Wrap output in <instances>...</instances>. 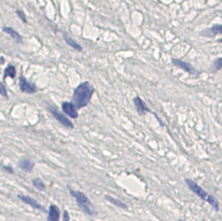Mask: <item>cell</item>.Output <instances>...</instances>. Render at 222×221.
<instances>
[{"label":"cell","mask_w":222,"mask_h":221,"mask_svg":"<svg viewBox=\"0 0 222 221\" xmlns=\"http://www.w3.org/2000/svg\"><path fill=\"white\" fill-rule=\"evenodd\" d=\"M94 93L93 86L89 81H84L75 88L72 97V103L77 110L86 107L90 103Z\"/></svg>","instance_id":"1"},{"label":"cell","mask_w":222,"mask_h":221,"mask_svg":"<svg viewBox=\"0 0 222 221\" xmlns=\"http://www.w3.org/2000/svg\"><path fill=\"white\" fill-rule=\"evenodd\" d=\"M185 183L188 184V187L191 189V191L194 192V193L197 195L199 198H202L203 201H206L207 203H209L210 205H211L212 207L214 208V210H216V211L219 210V202L217 201L216 197H214L212 195H210V194L207 193V192L205 191L203 188H200L199 185H198L196 182H194L193 180L188 179V178H186V179H185Z\"/></svg>","instance_id":"2"},{"label":"cell","mask_w":222,"mask_h":221,"mask_svg":"<svg viewBox=\"0 0 222 221\" xmlns=\"http://www.w3.org/2000/svg\"><path fill=\"white\" fill-rule=\"evenodd\" d=\"M70 193L72 194V196L74 197L75 199H76L79 208L81 209L85 213H87V215H89V216L93 215L94 213L93 205L91 204L90 199L88 198V196H87L86 194L82 193V192H80V191H75V190H72V189L70 190Z\"/></svg>","instance_id":"3"},{"label":"cell","mask_w":222,"mask_h":221,"mask_svg":"<svg viewBox=\"0 0 222 221\" xmlns=\"http://www.w3.org/2000/svg\"><path fill=\"white\" fill-rule=\"evenodd\" d=\"M50 112L59 123H61L63 126L68 129H74V124L70 121V119H68L67 117H66V115H64L63 113H61L60 110H58L56 109H54V107H51Z\"/></svg>","instance_id":"4"},{"label":"cell","mask_w":222,"mask_h":221,"mask_svg":"<svg viewBox=\"0 0 222 221\" xmlns=\"http://www.w3.org/2000/svg\"><path fill=\"white\" fill-rule=\"evenodd\" d=\"M20 89L22 92L27 93V95H33V93H36L38 88L36 87V85L29 83L24 76L20 77Z\"/></svg>","instance_id":"5"},{"label":"cell","mask_w":222,"mask_h":221,"mask_svg":"<svg viewBox=\"0 0 222 221\" xmlns=\"http://www.w3.org/2000/svg\"><path fill=\"white\" fill-rule=\"evenodd\" d=\"M62 110L64 112L66 116H70V118L76 119L78 117V112L77 109L74 106L72 102H63L62 103Z\"/></svg>","instance_id":"6"},{"label":"cell","mask_w":222,"mask_h":221,"mask_svg":"<svg viewBox=\"0 0 222 221\" xmlns=\"http://www.w3.org/2000/svg\"><path fill=\"white\" fill-rule=\"evenodd\" d=\"M133 102H134V105H136V110H138V113L140 115H145V114H147L148 112H151V110L147 107L146 103L144 102L140 97L134 98Z\"/></svg>","instance_id":"7"},{"label":"cell","mask_w":222,"mask_h":221,"mask_svg":"<svg viewBox=\"0 0 222 221\" xmlns=\"http://www.w3.org/2000/svg\"><path fill=\"white\" fill-rule=\"evenodd\" d=\"M18 198H20L22 202H24L25 204H27V205L32 206V207H34V208H36V209H39V210L44 211V206L40 205L38 202L35 201V199L32 198V197L27 196V195H22V194H20V195H18Z\"/></svg>","instance_id":"8"},{"label":"cell","mask_w":222,"mask_h":221,"mask_svg":"<svg viewBox=\"0 0 222 221\" xmlns=\"http://www.w3.org/2000/svg\"><path fill=\"white\" fill-rule=\"evenodd\" d=\"M172 63H173L176 66L180 67V69H182L183 70L188 72V74H197V70H195V69L190 64V63L184 62V61H180V60H173L172 61Z\"/></svg>","instance_id":"9"},{"label":"cell","mask_w":222,"mask_h":221,"mask_svg":"<svg viewBox=\"0 0 222 221\" xmlns=\"http://www.w3.org/2000/svg\"><path fill=\"white\" fill-rule=\"evenodd\" d=\"M60 220V209L56 205H50L49 207V215H48V221H59Z\"/></svg>","instance_id":"10"},{"label":"cell","mask_w":222,"mask_h":221,"mask_svg":"<svg viewBox=\"0 0 222 221\" xmlns=\"http://www.w3.org/2000/svg\"><path fill=\"white\" fill-rule=\"evenodd\" d=\"M18 166H20L21 169H23L26 172H30L33 170V168H34V163L29 158H23L22 161H20Z\"/></svg>","instance_id":"11"},{"label":"cell","mask_w":222,"mask_h":221,"mask_svg":"<svg viewBox=\"0 0 222 221\" xmlns=\"http://www.w3.org/2000/svg\"><path fill=\"white\" fill-rule=\"evenodd\" d=\"M3 32L7 33L8 35H10V36L12 37V38H13L16 42H21V41L23 40V37L21 36L20 33H18L15 29H13V28L6 26V27H3Z\"/></svg>","instance_id":"12"},{"label":"cell","mask_w":222,"mask_h":221,"mask_svg":"<svg viewBox=\"0 0 222 221\" xmlns=\"http://www.w3.org/2000/svg\"><path fill=\"white\" fill-rule=\"evenodd\" d=\"M64 40L66 41V44H68V46H70L73 49H75V50H77V51H82V47L80 46V44H78V42H76V40H74L73 38H70V37H68V36H66V35H64Z\"/></svg>","instance_id":"13"},{"label":"cell","mask_w":222,"mask_h":221,"mask_svg":"<svg viewBox=\"0 0 222 221\" xmlns=\"http://www.w3.org/2000/svg\"><path fill=\"white\" fill-rule=\"evenodd\" d=\"M16 75V69L14 65H8V67H6L4 69V78L10 77V78H14Z\"/></svg>","instance_id":"14"},{"label":"cell","mask_w":222,"mask_h":221,"mask_svg":"<svg viewBox=\"0 0 222 221\" xmlns=\"http://www.w3.org/2000/svg\"><path fill=\"white\" fill-rule=\"evenodd\" d=\"M105 197H106V199H107V201H110L112 204L116 205L117 207H120V208H122V209H127V208H128V206H127L125 203H122V202H120L119 199H116V198H114V197H112V196H108V195H106Z\"/></svg>","instance_id":"15"},{"label":"cell","mask_w":222,"mask_h":221,"mask_svg":"<svg viewBox=\"0 0 222 221\" xmlns=\"http://www.w3.org/2000/svg\"><path fill=\"white\" fill-rule=\"evenodd\" d=\"M33 184H34V187L36 188L38 191H44V190H46V184H44V181L39 179V178H35V179L33 180Z\"/></svg>","instance_id":"16"},{"label":"cell","mask_w":222,"mask_h":221,"mask_svg":"<svg viewBox=\"0 0 222 221\" xmlns=\"http://www.w3.org/2000/svg\"><path fill=\"white\" fill-rule=\"evenodd\" d=\"M207 32H209V33H211V34L209 35L210 37H212V36H216V35H220L222 34V26L220 24H218V25H214V26H212L210 29H208Z\"/></svg>","instance_id":"17"},{"label":"cell","mask_w":222,"mask_h":221,"mask_svg":"<svg viewBox=\"0 0 222 221\" xmlns=\"http://www.w3.org/2000/svg\"><path fill=\"white\" fill-rule=\"evenodd\" d=\"M0 95H2V97L4 98H8V92H7V89L6 87H4V85L0 81Z\"/></svg>","instance_id":"18"},{"label":"cell","mask_w":222,"mask_h":221,"mask_svg":"<svg viewBox=\"0 0 222 221\" xmlns=\"http://www.w3.org/2000/svg\"><path fill=\"white\" fill-rule=\"evenodd\" d=\"M214 67H216V70H220L222 67V59L221 58L217 59V60L214 62Z\"/></svg>","instance_id":"19"},{"label":"cell","mask_w":222,"mask_h":221,"mask_svg":"<svg viewBox=\"0 0 222 221\" xmlns=\"http://www.w3.org/2000/svg\"><path fill=\"white\" fill-rule=\"evenodd\" d=\"M16 14L18 15V18H21V20L23 21L24 23H27V18H26V15H25V13L23 12V11L21 10H16Z\"/></svg>","instance_id":"20"},{"label":"cell","mask_w":222,"mask_h":221,"mask_svg":"<svg viewBox=\"0 0 222 221\" xmlns=\"http://www.w3.org/2000/svg\"><path fill=\"white\" fill-rule=\"evenodd\" d=\"M63 219L64 221H70V215H68V211H64V213H63Z\"/></svg>","instance_id":"21"},{"label":"cell","mask_w":222,"mask_h":221,"mask_svg":"<svg viewBox=\"0 0 222 221\" xmlns=\"http://www.w3.org/2000/svg\"><path fill=\"white\" fill-rule=\"evenodd\" d=\"M4 63V59L2 56H0V64H3Z\"/></svg>","instance_id":"22"},{"label":"cell","mask_w":222,"mask_h":221,"mask_svg":"<svg viewBox=\"0 0 222 221\" xmlns=\"http://www.w3.org/2000/svg\"><path fill=\"white\" fill-rule=\"evenodd\" d=\"M180 221H184V220H180Z\"/></svg>","instance_id":"23"}]
</instances>
